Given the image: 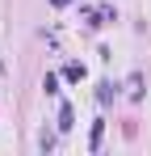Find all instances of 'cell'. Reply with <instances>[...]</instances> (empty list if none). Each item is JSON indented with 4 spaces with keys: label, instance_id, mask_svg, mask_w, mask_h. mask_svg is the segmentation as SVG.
Instances as JSON below:
<instances>
[{
    "label": "cell",
    "instance_id": "6da1fadb",
    "mask_svg": "<svg viewBox=\"0 0 151 156\" xmlns=\"http://www.w3.org/2000/svg\"><path fill=\"white\" fill-rule=\"evenodd\" d=\"M63 76H67V80H80V76H84V68H80V63H67V68H63Z\"/></svg>",
    "mask_w": 151,
    "mask_h": 156
},
{
    "label": "cell",
    "instance_id": "7a4b0ae2",
    "mask_svg": "<svg viewBox=\"0 0 151 156\" xmlns=\"http://www.w3.org/2000/svg\"><path fill=\"white\" fill-rule=\"evenodd\" d=\"M59 127H63V131L72 127V105H63V110H59Z\"/></svg>",
    "mask_w": 151,
    "mask_h": 156
},
{
    "label": "cell",
    "instance_id": "3957f363",
    "mask_svg": "<svg viewBox=\"0 0 151 156\" xmlns=\"http://www.w3.org/2000/svg\"><path fill=\"white\" fill-rule=\"evenodd\" d=\"M50 4H72V0H50Z\"/></svg>",
    "mask_w": 151,
    "mask_h": 156
}]
</instances>
